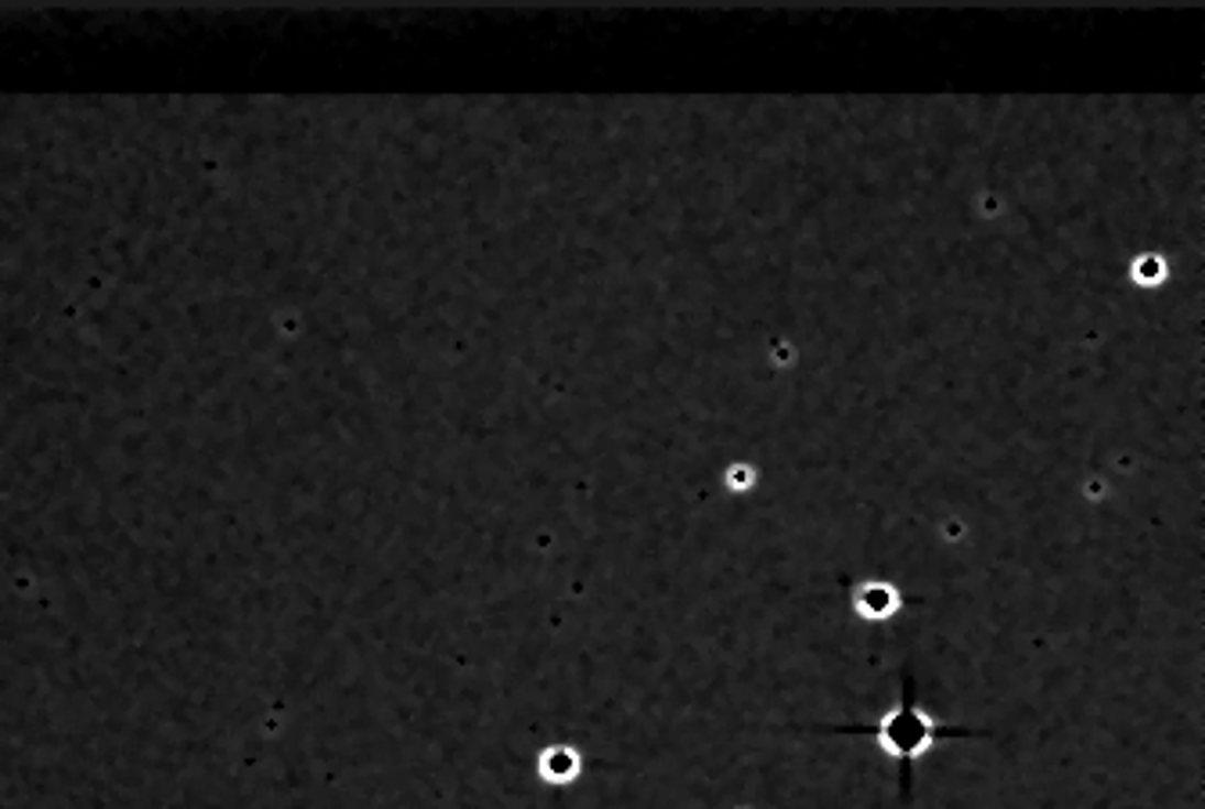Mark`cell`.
<instances>
[{"label": "cell", "instance_id": "obj_1", "mask_svg": "<svg viewBox=\"0 0 1205 809\" xmlns=\"http://www.w3.org/2000/svg\"><path fill=\"white\" fill-rule=\"evenodd\" d=\"M940 737H943V723L935 720L932 712L914 706L910 698L896 701V706L881 712L878 723H875L878 748L886 755H892V759H903V763L925 755Z\"/></svg>", "mask_w": 1205, "mask_h": 809}, {"label": "cell", "instance_id": "obj_2", "mask_svg": "<svg viewBox=\"0 0 1205 809\" xmlns=\"http://www.w3.org/2000/svg\"><path fill=\"white\" fill-rule=\"evenodd\" d=\"M853 612L867 619V623H886L896 612L903 609V593L900 587H892L889 579H864V583L853 587Z\"/></svg>", "mask_w": 1205, "mask_h": 809}, {"label": "cell", "instance_id": "obj_3", "mask_svg": "<svg viewBox=\"0 0 1205 809\" xmlns=\"http://www.w3.org/2000/svg\"><path fill=\"white\" fill-rule=\"evenodd\" d=\"M1166 277H1170V260L1162 252H1155V249L1137 252L1133 260H1130V281H1133V285L1159 288V285H1166Z\"/></svg>", "mask_w": 1205, "mask_h": 809}, {"label": "cell", "instance_id": "obj_4", "mask_svg": "<svg viewBox=\"0 0 1205 809\" xmlns=\"http://www.w3.org/2000/svg\"><path fill=\"white\" fill-rule=\"evenodd\" d=\"M723 482H727L731 493H748L756 485V468L753 464H731L727 471H723Z\"/></svg>", "mask_w": 1205, "mask_h": 809}]
</instances>
